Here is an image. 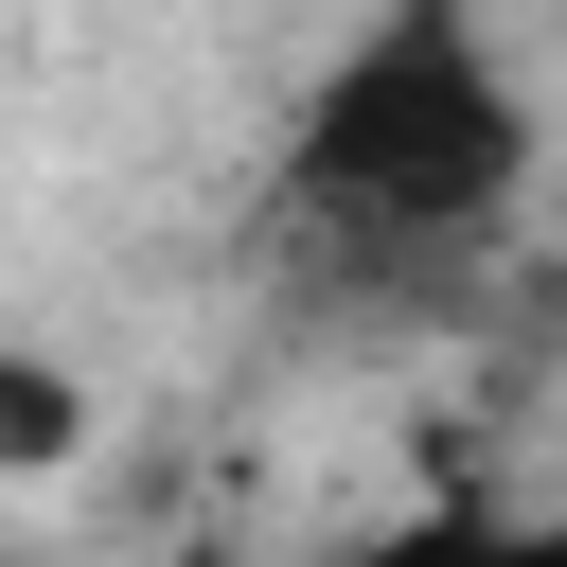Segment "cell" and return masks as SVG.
Returning <instances> with one entry per match:
<instances>
[{"mask_svg":"<svg viewBox=\"0 0 567 567\" xmlns=\"http://www.w3.org/2000/svg\"><path fill=\"white\" fill-rule=\"evenodd\" d=\"M532 195V89L478 35V0H372L319 89L284 106V177H266V301L390 337L443 319L461 266L496 248V213Z\"/></svg>","mask_w":567,"mask_h":567,"instance_id":"obj_1","label":"cell"},{"mask_svg":"<svg viewBox=\"0 0 567 567\" xmlns=\"http://www.w3.org/2000/svg\"><path fill=\"white\" fill-rule=\"evenodd\" d=\"M337 567H567V514H496V496H443V514H390V532H354Z\"/></svg>","mask_w":567,"mask_h":567,"instance_id":"obj_2","label":"cell"},{"mask_svg":"<svg viewBox=\"0 0 567 567\" xmlns=\"http://www.w3.org/2000/svg\"><path fill=\"white\" fill-rule=\"evenodd\" d=\"M71 443H89V390L53 354H0V478H53Z\"/></svg>","mask_w":567,"mask_h":567,"instance_id":"obj_3","label":"cell"},{"mask_svg":"<svg viewBox=\"0 0 567 567\" xmlns=\"http://www.w3.org/2000/svg\"><path fill=\"white\" fill-rule=\"evenodd\" d=\"M0 567H35V549H18V532H0Z\"/></svg>","mask_w":567,"mask_h":567,"instance_id":"obj_4","label":"cell"}]
</instances>
